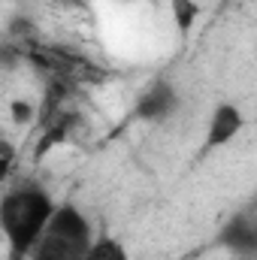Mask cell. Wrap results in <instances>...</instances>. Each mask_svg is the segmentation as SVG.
<instances>
[{"mask_svg":"<svg viewBox=\"0 0 257 260\" xmlns=\"http://www.w3.org/2000/svg\"><path fill=\"white\" fill-rule=\"evenodd\" d=\"M0 157L12 164V157H15V148H12V142H6V139H0Z\"/></svg>","mask_w":257,"mask_h":260,"instance_id":"cell-10","label":"cell"},{"mask_svg":"<svg viewBox=\"0 0 257 260\" xmlns=\"http://www.w3.org/2000/svg\"><path fill=\"white\" fill-rule=\"evenodd\" d=\"M242 130V112L230 103H221L215 112H212V121H209V136H206V148H218L224 142H230L236 133Z\"/></svg>","mask_w":257,"mask_h":260,"instance_id":"cell-3","label":"cell"},{"mask_svg":"<svg viewBox=\"0 0 257 260\" xmlns=\"http://www.w3.org/2000/svg\"><path fill=\"white\" fill-rule=\"evenodd\" d=\"M170 6H173V18H176V27L182 30V34H188L194 24V18H197V3L194 0H170Z\"/></svg>","mask_w":257,"mask_h":260,"instance_id":"cell-8","label":"cell"},{"mask_svg":"<svg viewBox=\"0 0 257 260\" xmlns=\"http://www.w3.org/2000/svg\"><path fill=\"white\" fill-rule=\"evenodd\" d=\"M70 127H73V115H61V118H58L49 130H43V139H40V142H37V148H34V151H37V157H43L49 148L61 145L67 136H70Z\"/></svg>","mask_w":257,"mask_h":260,"instance_id":"cell-6","label":"cell"},{"mask_svg":"<svg viewBox=\"0 0 257 260\" xmlns=\"http://www.w3.org/2000/svg\"><path fill=\"white\" fill-rule=\"evenodd\" d=\"M176 109V91L167 82H154L136 103V118H164Z\"/></svg>","mask_w":257,"mask_h":260,"instance_id":"cell-4","label":"cell"},{"mask_svg":"<svg viewBox=\"0 0 257 260\" xmlns=\"http://www.w3.org/2000/svg\"><path fill=\"white\" fill-rule=\"evenodd\" d=\"M9 167H12V164H9V160H3V157H0V182H3V179H6V176H9Z\"/></svg>","mask_w":257,"mask_h":260,"instance_id":"cell-11","label":"cell"},{"mask_svg":"<svg viewBox=\"0 0 257 260\" xmlns=\"http://www.w3.org/2000/svg\"><path fill=\"white\" fill-rule=\"evenodd\" d=\"M221 245L230 248V251H242V254H251L257 248V230L254 224L245 218V215H236L233 221H227V227L221 230Z\"/></svg>","mask_w":257,"mask_h":260,"instance_id":"cell-5","label":"cell"},{"mask_svg":"<svg viewBox=\"0 0 257 260\" xmlns=\"http://www.w3.org/2000/svg\"><path fill=\"white\" fill-rule=\"evenodd\" d=\"M82 260H127L124 254V248L118 245V242H112V239H103V242H97V245H91Z\"/></svg>","mask_w":257,"mask_h":260,"instance_id":"cell-7","label":"cell"},{"mask_svg":"<svg viewBox=\"0 0 257 260\" xmlns=\"http://www.w3.org/2000/svg\"><path fill=\"white\" fill-rule=\"evenodd\" d=\"M91 248V227L73 209H55L46 230L30 248V260H76Z\"/></svg>","mask_w":257,"mask_h":260,"instance_id":"cell-2","label":"cell"},{"mask_svg":"<svg viewBox=\"0 0 257 260\" xmlns=\"http://www.w3.org/2000/svg\"><path fill=\"white\" fill-rule=\"evenodd\" d=\"M55 206L40 188H18L0 200V227L9 242V260H24L46 230Z\"/></svg>","mask_w":257,"mask_h":260,"instance_id":"cell-1","label":"cell"},{"mask_svg":"<svg viewBox=\"0 0 257 260\" xmlns=\"http://www.w3.org/2000/svg\"><path fill=\"white\" fill-rule=\"evenodd\" d=\"M30 118H34V106L27 100H15L12 103V121L15 124H27Z\"/></svg>","mask_w":257,"mask_h":260,"instance_id":"cell-9","label":"cell"}]
</instances>
